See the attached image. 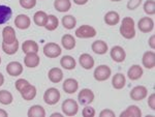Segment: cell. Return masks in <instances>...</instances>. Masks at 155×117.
I'll list each match as a JSON object with an SVG mask.
<instances>
[{"instance_id": "6da1fadb", "label": "cell", "mask_w": 155, "mask_h": 117, "mask_svg": "<svg viewBox=\"0 0 155 117\" xmlns=\"http://www.w3.org/2000/svg\"><path fill=\"white\" fill-rule=\"evenodd\" d=\"M120 33L126 39H131L136 36V28H134V21L130 17H126L122 20L120 26Z\"/></svg>"}, {"instance_id": "7a4b0ae2", "label": "cell", "mask_w": 155, "mask_h": 117, "mask_svg": "<svg viewBox=\"0 0 155 117\" xmlns=\"http://www.w3.org/2000/svg\"><path fill=\"white\" fill-rule=\"evenodd\" d=\"M60 96L61 95H60V91L58 89L55 88V87H51V88L47 89V90L45 91L44 101L47 105L53 106V105H56L59 102Z\"/></svg>"}, {"instance_id": "3957f363", "label": "cell", "mask_w": 155, "mask_h": 117, "mask_svg": "<svg viewBox=\"0 0 155 117\" xmlns=\"http://www.w3.org/2000/svg\"><path fill=\"white\" fill-rule=\"evenodd\" d=\"M62 112L66 116H74L79 111V105L74 99H67L62 103Z\"/></svg>"}, {"instance_id": "277c9868", "label": "cell", "mask_w": 155, "mask_h": 117, "mask_svg": "<svg viewBox=\"0 0 155 117\" xmlns=\"http://www.w3.org/2000/svg\"><path fill=\"white\" fill-rule=\"evenodd\" d=\"M111 75H112L111 69H110L107 65H104V64L97 66V68L94 69V73H93L94 79L98 82L107 81V79L111 77Z\"/></svg>"}, {"instance_id": "5b68a950", "label": "cell", "mask_w": 155, "mask_h": 117, "mask_svg": "<svg viewBox=\"0 0 155 117\" xmlns=\"http://www.w3.org/2000/svg\"><path fill=\"white\" fill-rule=\"evenodd\" d=\"M74 34L79 38H91L96 35V30L89 25H82L77 29Z\"/></svg>"}, {"instance_id": "8992f818", "label": "cell", "mask_w": 155, "mask_h": 117, "mask_svg": "<svg viewBox=\"0 0 155 117\" xmlns=\"http://www.w3.org/2000/svg\"><path fill=\"white\" fill-rule=\"evenodd\" d=\"M61 48L56 43H48L44 47V54L48 58H56L61 54Z\"/></svg>"}, {"instance_id": "52a82bcc", "label": "cell", "mask_w": 155, "mask_h": 117, "mask_svg": "<svg viewBox=\"0 0 155 117\" xmlns=\"http://www.w3.org/2000/svg\"><path fill=\"white\" fill-rule=\"evenodd\" d=\"M78 101L81 105L87 106L89 104H91L92 102L94 101V93L91 89L88 88H84L82 89L79 92V95H78Z\"/></svg>"}, {"instance_id": "ba28073f", "label": "cell", "mask_w": 155, "mask_h": 117, "mask_svg": "<svg viewBox=\"0 0 155 117\" xmlns=\"http://www.w3.org/2000/svg\"><path fill=\"white\" fill-rule=\"evenodd\" d=\"M147 94H148V90H147V88L145 86L141 85V86L134 87V88L131 89L129 95H130V99H132V101L140 102V101H142V99H144L145 98H146Z\"/></svg>"}, {"instance_id": "9c48e42d", "label": "cell", "mask_w": 155, "mask_h": 117, "mask_svg": "<svg viewBox=\"0 0 155 117\" xmlns=\"http://www.w3.org/2000/svg\"><path fill=\"white\" fill-rule=\"evenodd\" d=\"M137 27L143 33H149L154 28V21L149 17H144L137 22Z\"/></svg>"}, {"instance_id": "30bf717a", "label": "cell", "mask_w": 155, "mask_h": 117, "mask_svg": "<svg viewBox=\"0 0 155 117\" xmlns=\"http://www.w3.org/2000/svg\"><path fill=\"white\" fill-rule=\"evenodd\" d=\"M110 55H111V58L113 59L115 62H123L126 58V53L124 51V49L120 46H114L113 48L110 51Z\"/></svg>"}, {"instance_id": "8fae6325", "label": "cell", "mask_w": 155, "mask_h": 117, "mask_svg": "<svg viewBox=\"0 0 155 117\" xmlns=\"http://www.w3.org/2000/svg\"><path fill=\"white\" fill-rule=\"evenodd\" d=\"M6 72L9 76L17 77L23 73V66L18 61H12L6 65Z\"/></svg>"}, {"instance_id": "7c38bea8", "label": "cell", "mask_w": 155, "mask_h": 117, "mask_svg": "<svg viewBox=\"0 0 155 117\" xmlns=\"http://www.w3.org/2000/svg\"><path fill=\"white\" fill-rule=\"evenodd\" d=\"M39 62H41V59H39V56L37 55V53H28L26 54V56L24 58V63L26 68H37Z\"/></svg>"}, {"instance_id": "4fadbf2b", "label": "cell", "mask_w": 155, "mask_h": 117, "mask_svg": "<svg viewBox=\"0 0 155 117\" xmlns=\"http://www.w3.org/2000/svg\"><path fill=\"white\" fill-rule=\"evenodd\" d=\"M2 38H3V43L12 44L17 41L16 31L12 26H6L2 30Z\"/></svg>"}, {"instance_id": "5bb4252c", "label": "cell", "mask_w": 155, "mask_h": 117, "mask_svg": "<svg viewBox=\"0 0 155 117\" xmlns=\"http://www.w3.org/2000/svg\"><path fill=\"white\" fill-rule=\"evenodd\" d=\"M30 24H31V20L26 15L21 14L17 16L16 19H15V25L17 26V28L22 29V30L28 29L30 27Z\"/></svg>"}, {"instance_id": "9a60e30c", "label": "cell", "mask_w": 155, "mask_h": 117, "mask_svg": "<svg viewBox=\"0 0 155 117\" xmlns=\"http://www.w3.org/2000/svg\"><path fill=\"white\" fill-rule=\"evenodd\" d=\"M62 88H63L64 92L72 94V93L77 92L78 88H79V83H78V81L76 79H72V78L66 79V80L63 82V84H62Z\"/></svg>"}, {"instance_id": "2e32d148", "label": "cell", "mask_w": 155, "mask_h": 117, "mask_svg": "<svg viewBox=\"0 0 155 117\" xmlns=\"http://www.w3.org/2000/svg\"><path fill=\"white\" fill-rule=\"evenodd\" d=\"M142 63L144 68L151 69L155 65V53L153 51H147L144 53L143 58H142Z\"/></svg>"}, {"instance_id": "e0dca14e", "label": "cell", "mask_w": 155, "mask_h": 117, "mask_svg": "<svg viewBox=\"0 0 155 117\" xmlns=\"http://www.w3.org/2000/svg\"><path fill=\"white\" fill-rule=\"evenodd\" d=\"M80 65L84 69H91L94 66V59L90 54L84 53L79 57Z\"/></svg>"}, {"instance_id": "ac0fdd59", "label": "cell", "mask_w": 155, "mask_h": 117, "mask_svg": "<svg viewBox=\"0 0 155 117\" xmlns=\"http://www.w3.org/2000/svg\"><path fill=\"white\" fill-rule=\"evenodd\" d=\"M20 93H21V96L25 101H27V102L32 101V99L36 96V88H35V86L29 84V85H27L25 88L22 89V91Z\"/></svg>"}, {"instance_id": "d6986e66", "label": "cell", "mask_w": 155, "mask_h": 117, "mask_svg": "<svg viewBox=\"0 0 155 117\" xmlns=\"http://www.w3.org/2000/svg\"><path fill=\"white\" fill-rule=\"evenodd\" d=\"M142 76H143V69L141 68V65H137V64L130 66V69L127 72V77L131 81L139 80V79L142 78Z\"/></svg>"}, {"instance_id": "ffe728a7", "label": "cell", "mask_w": 155, "mask_h": 117, "mask_svg": "<svg viewBox=\"0 0 155 117\" xmlns=\"http://www.w3.org/2000/svg\"><path fill=\"white\" fill-rule=\"evenodd\" d=\"M104 23H106L107 26H115L119 23L120 21V16L117 12L111 11L107 12L106 15H104Z\"/></svg>"}, {"instance_id": "44dd1931", "label": "cell", "mask_w": 155, "mask_h": 117, "mask_svg": "<svg viewBox=\"0 0 155 117\" xmlns=\"http://www.w3.org/2000/svg\"><path fill=\"white\" fill-rule=\"evenodd\" d=\"M12 16V11L7 5H0V25L5 24L11 20Z\"/></svg>"}, {"instance_id": "7402d4cb", "label": "cell", "mask_w": 155, "mask_h": 117, "mask_svg": "<svg viewBox=\"0 0 155 117\" xmlns=\"http://www.w3.org/2000/svg\"><path fill=\"white\" fill-rule=\"evenodd\" d=\"M92 51L95 54H98V55H104L107 52V44L104 43V41H95L94 43H92Z\"/></svg>"}, {"instance_id": "603a6c76", "label": "cell", "mask_w": 155, "mask_h": 117, "mask_svg": "<svg viewBox=\"0 0 155 117\" xmlns=\"http://www.w3.org/2000/svg\"><path fill=\"white\" fill-rule=\"evenodd\" d=\"M48 77L52 83L56 84V83H59V82L62 81V79H63V73H62V71L60 69L53 68L49 71Z\"/></svg>"}, {"instance_id": "cb8c5ba5", "label": "cell", "mask_w": 155, "mask_h": 117, "mask_svg": "<svg viewBox=\"0 0 155 117\" xmlns=\"http://www.w3.org/2000/svg\"><path fill=\"white\" fill-rule=\"evenodd\" d=\"M126 84V79H125V76L121 73H118L116 74L115 76H113V79H112V85L115 89H122Z\"/></svg>"}, {"instance_id": "d4e9b609", "label": "cell", "mask_w": 155, "mask_h": 117, "mask_svg": "<svg viewBox=\"0 0 155 117\" xmlns=\"http://www.w3.org/2000/svg\"><path fill=\"white\" fill-rule=\"evenodd\" d=\"M22 51L24 52V54L37 53L38 52V45L34 41H25L22 45Z\"/></svg>"}, {"instance_id": "484cf974", "label": "cell", "mask_w": 155, "mask_h": 117, "mask_svg": "<svg viewBox=\"0 0 155 117\" xmlns=\"http://www.w3.org/2000/svg\"><path fill=\"white\" fill-rule=\"evenodd\" d=\"M61 44L64 49L71 51V50L74 49V47H76V39H74V37L71 34H64L61 38Z\"/></svg>"}, {"instance_id": "4316f807", "label": "cell", "mask_w": 155, "mask_h": 117, "mask_svg": "<svg viewBox=\"0 0 155 117\" xmlns=\"http://www.w3.org/2000/svg\"><path fill=\"white\" fill-rule=\"evenodd\" d=\"M142 111L137 106H129L125 111L120 114V117H141Z\"/></svg>"}, {"instance_id": "83f0119b", "label": "cell", "mask_w": 155, "mask_h": 117, "mask_svg": "<svg viewBox=\"0 0 155 117\" xmlns=\"http://www.w3.org/2000/svg\"><path fill=\"white\" fill-rule=\"evenodd\" d=\"M60 64H61L62 68L65 69H68V71L74 69L77 65L74 58L69 55H65V56L62 57V58L60 59Z\"/></svg>"}, {"instance_id": "f1b7e54d", "label": "cell", "mask_w": 155, "mask_h": 117, "mask_svg": "<svg viewBox=\"0 0 155 117\" xmlns=\"http://www.w3.org/2000/svg\"><path fill=\"white\" fill-rule=\"evenodd\" d=\"M54 7L56 11L60 12H65L71 9V0H55Z\"/></svg>"}, {"instance_id": "f546056e", "label": "cell", "mask_w": 155, "mask_h": 117, "mask_svg": "<svg viewBox=\"0 0 155 117\" xmlns=\"http://www.w3.org/2000/svg\"><path fill=\"white\" fill-rule=\"evenodd\" d=\"M19 49V42L17 39L16 42L12 44H6V43H2V51L4 52L7 55H14L17 53Z\"/></svg>"}, {"instance_id": "4dcf8cb0", "label": "cell", "mask_w": 155, "mask_h": 117, "mask_svg": "<svg viewBox=\"0 0 155 117\" xmlns=\"http://www.w3.org/2000/svg\"><path fill=\"white\" fill-rule=\"evenodd\" d=\"M27 115H28V117H45L46 116V111H45L44 107L39 105H34L30 107Z\"/></svg>"}, {"instance_id": "1f68e13d", "label": "cell", "mask_w": 155, "mask_h": 117, "mask_svg": "<svg viewBox=\"0 0 155 117\" xmlns=\"http://www.w3.org/2000/svg\"><path fill=\"white\" fill-rule=\"evenodd\" d=\"M47 20H48V15L41 11L36 12L33 16V22L39 27H45V25L47 23Z\"/></svg>"}, {"instance_id": "d6a6232c", "label": "cell", "mask_w": 155, "mask_h": 117, "mask_svg": "<svg viewBox=\"0 0 155 117\" xmlns=\"http://www.w3.org/2000/svg\"><path fill=\"white\" fill-rule=\"evenodd\" d=\"M59 25V21H58V18L54 15H50L48 16V20H47V23L45 25V28L49 31H54L57 29Z\"/></svg>"}, {"instance_id": "836d02e7", "label": "cell", "mask_w": 155, "mask_h": 117, "mask_svg": "<svg viewBox=\"0 0 155 117\" xmlns=\"http://www.w3.org/2000/svg\"><path fill=\"white\" fill-rule=\"evenodd\" d=\"M62 25L64 26V28L71 30V29H74V26L77 25V20L74 16L67 15V16H64L62 18Z\"/></svg>"}, {"instance_id": "e575fe53", "label": "cell", "mask_w": 155, "mask_h": 117, "mask_svg": "<svg viewBox=\"0 0 155 117\" xmlns=\"http://www.w3.org/2000/svg\"><path fill=\"white\" fill-rule=\"evenodd\" d=\"M12 94L7 90H0V104L2 105H11L12 103Z\"/></svg>"}, {"instance_id": "d590c367", "label": "cell", "mask_w": 155, "mask_h": 117, "mask_svg": "<svg viewBox=\"0 0 155 117\" xmlns=\"http://www.w3.org/2000/svg\"><path fill=\"white\" fill-rule=\"evenodd\" d=\"M144 12L149 16H153L155 14V3L154 0H147L144 3Z\"/></svg>"}, {"instance_id": "8d00e7d4", "label": "cell", "mask_w": 155, "mask_h": 117, "mask_svg": "<svg viewBox=\"0 0 155 117\" xmlns=\"http://www.w3.org/2000/svg\"><path fill=\"white\" fill-rule=\"evenodd\" d=\"M20 5L25 9H31L36 5V0H20Z\"/></svg>"}, {"instance_id": "74e56055", "label": "cell", "mask_w": 155, "mask_h": 117, "mask_svg": "<svg viewBox=\"0 0 155 117\" xmlns=\"http://www.w3.org/2000/svg\"><path fill=\"white\" fill-rule=\"evenodd\" d=\"M29 82L27 80H25V79H19V80L16 81V83H15V87H16V89L19 91V92H21L22 89L25 88L27 85H29Z\"/></svg>"}, {"instance_id": "f35d334b", "label": "cell", "mask_w": 155, "mask_h": 117, "mask_svg": "<svg viewBox=\"0 0 155 117\" xmlns=\"http://www.w3.org/2000/svg\"><path fill=\"white\" fill-rule=\"evenodd\" d=\"M142 3V0H128L127 2V8L129 11H134V9L137 8Z\"/></svg>"}, {"instance_id": "ab89813d", "label": "cell", "mask_w": 155, "mask_h": 117, "mask_svg": "<svg viewBox=\"0 0 155 117\" xmlns=\"http://www.w3.org/2000/svg\"><path fill=\"white\" fill-rule=\"evenodd\" d=\"M84 117H94L95 116V109L92 108V107H86V108L83 109V112H82Z\"/></svg>"}, {"instance_id": "60d3db41", "label": "cell", "mask_w": 155, "mask_h": 117, "mask_svg": "<svg viewBox=\"0 0 155 117\" xmlns=\"http://www.w3.org/2000/svg\"><path fill=\"white\" fill-rule=\"evenodd\" d=\"M99 116L101 117H115V113L110 109H104L102 110L101 113H99Z\"/></svg>"}, {"instance_id": "b9f144b4", "label": "cell", "mask_w": 155, "mask_h": 117, "mask_svg": "<svg viewBox=\"0 0 155 117\" xmlns=\"http://www.w3.org/2000/svg\"><path fill=\"white\" fill-rule=\"evenodd\" d=\"M148 106L151 110H155V94L152 93L148 99Z\"/></svg>"}, {"instance_id": "7bdbcfd3", "label": "cell", "mask_w": 155, "mask_h": 117, "mask_svg": "<svg viewBox=\"0 0 155 117\" xmlns=\"http://www.w3.org/2000/svg\"><path fill=\"white\" fill-rule=\"evenodd\" d=\"M72 1L78 5H84V4H86L88 2V0H72Z\"/></svg>"}, {"instance_id": "ee69618b", "label": "cell", "mask_w": 155, "mask_h": 117, "mask_svg": "<svg viewBox=\"0 0 155 117\" xmlns=\"http://www.w3.org/2000/svg\"><path fill=\"white\" fill-rule=\"evenodd\" d=\"M154 38H155V36L154 35H152L151 37L149 38V46L151 47V49H154L155 48V44H154Z\"/></svg>"}, {"instance_id": "f6af8a7d", "label": "cell", "mask_w": 155, "mask_h": 117, "mask_svg": "<svg viewBox=\"0 0 155 117\" xmlns=\"http://www.w3.org/2000/svg\"><path fill=\"white\" fill-rule=\"evenodd\" d=\"M7 112L5 110H3V109H0V117H7Z\"/></svg>"}, {"instance_id": "bcb514c9", "label": "cell", "mask_w": 155, "mask_h": 117, "mask_svg": "<svg viewBox=\"0 0 155 117\" xmlns=\"http://www.w3.org/2000/svg\"><path fill=\"white\" fill-rule=\"evenodd\" d=\"M3 83H4V77H3V75L0 73V86L3 85Z\"/></svg>"}, {"instance_id": "7dc6e473", "label": "cell", "mask_w": 155, "mask_h": 117, "mask_svg": "<svg viewBox=\"0 0 155 117\" xmlns=\"http://www.w3.org/2000/svg\"><path fill=\"white\" fill-rule=\"evenodd\" d=\"M52 116H58V117H62V114H60V113H53L52 114Z\"/></svg>"}, {"instance_id": "c3c4849f", "label": "cell", "mask_w": 155, "mask_h": 117, "mask_svg": "<svg viewBox=\"0 0 155 117\" xmlns=\"http://www.w3.org/2000/svg\"><path fill=\"white\" fill-rule=\"evenodd\" d=\"M110 1H113V2H118V1H121V0H110Z\"/></svg>"}, {"instance_id": "681fc988", "label": "cell", "mask_w": 155, "mask_h": 117, "mask_svg": "<svg viewBox=\"0 0 155 117\" xmlns=\"http://www.w3.org/2000/svg\"><path fill=\"white\" fill-rule=\"evenodd\" d=\"M0 63H1V57H0Z\"/></svg>"}]
</instances>
